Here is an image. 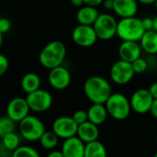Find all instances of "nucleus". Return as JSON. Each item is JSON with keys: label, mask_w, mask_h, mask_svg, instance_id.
Segmentation results:
<instances>
[{"label": "nucleus", "mask_w": 157, "mask_h": 157, "mask_svg": "<svg viewBox=\"0 0 157 157\" xmlns=\"http://www.w3.org/2000/svg\"><path fill=\"white\" fill-rule=\"evenodd\" d=\"M21 88L27 94L34 92L40 87V78L35 73H27L23 75L21 82Z\"/></svg>", "instance_id": "obj_21"}, {"label": "nucleus", "mask_w": 157, "mask_h": 157, "mask_svg": "<svg viewBox=\"0 0 157 157\" xmlns=\"http://www.w3.org/2000/svg\"><path fill=\"white\" fill-rule=\"evenodd\" d=\"M140 44L144 52L150 55L157 54V32L154 29L145 31L140 40Z\"/></svg>", "instance_id": "obj_20"}, {"label": "nucleus", "mask_w": 157, "mask_h": 157, "mask_svg": "<svg viewBox=\"0 0 157 157\" xmlns=\"http://www.w3.org/2000/svg\"><path fill=\"white\" fill-rule=\"evenodd\" d=\"M84 157H108L105 145L99 141L86 144Z\"/></svg>", "instance_id": "obj_22"}, {"label": "nucleus", "mask_w": 157, "mask_h": 157, "mask_svg": "<svg viewBox=\"0 0 157 157\" xmlns=\"http://www.w3.org/2000/svg\"><path fill=\"white\" fill-rule=\"evenodd\" d=\"M78 125L72 117L62 116L57 118L52 123V132L59 137V139L66 140L68 138L76 136Z\"/></svg>", "instance_id": "obj_11"}, {"label": "nucleus", "mask_w": 157, "mask_h": 157, "mask_svg": "<svg viewBox=\"0 0 157 157\" xmlns=\"http://www.w3.org/2000/svg\"><path fill=\"white\" fill-rule=\"evenodd\" d=\"M3 33H1L0 32V47L2 46V43H3Z\"/></svg>", "instance_id": "obj_40"}, {"label": "nucleus", "mask_w": 157, "mask_h": 157, "mask_svg": "<svg viewBox=\"0 0 157 157\" xmlns=\"http://www.w3.org/2000/svg\"><path fill=\"white\" fill-rule=\"evenodd\" d=\"M26 100L30 110L34 112H44L52 105V96L45 89H38L27 95Z\"/></svg>", "instance_id": "obj_8"}, {"label": "nucleus", "mask_w": 157, "mask_h": 157, "mask_svg": "<svg viewBox=\"0 0 157 157\" xmlns=\"http://www.w3.org/2000/svg\"><path fill=\"white\" fill-rule=\"evenodd\" d=\"M86 144L77 136H74L64 140L62 145V153L63 157H84Z\"/></svg>", "instance_id": "obj_15"}, {"label": "nucleus", "mask_w": 157, "mask_h": 157, "mask_svg": "<svg viewBox=\"0 0 157 157\" xmlns=\"http://www.w3.org/2000/svg\"><path fill=\"white\" fill-rule=\"evenodd\" d=\"M16 123L8 116L0 118V138H3L5 135L15 132Z\"/></svg>", "instance_id": "obj_25"}, {"label": "nucleus", "mask_w": 157, "mask_h": 157, "mask_svg": "<svg viewBox=\"0 0 157 157\" xmlns=\"http://www.w3.org/2000/svg\"><path fill=\"white\" fill-rule=\"evenodd\" d=\"M18 123L21 137L29 142L39 141L46 131L44 123L39 118L32 115L27 116Z\"/></svg>", "instance_id": "obj_5"}, {"label": "nucleus", "mask_w": 157, "mask_h": 157, "mask_svg": "<svg viewBox=\"0 0 157 157\" xmlns=\"http://www.w3.org/2000/svg\"><path fill=\"white\" fill-rule=\"evenodd\" d=\"M99 14L100 13L97 7L84 5L83 6L79 7L76 13V19L79 24L93 26Z\"/></svg>", "instance_id": "obj_18"}, {"label": "nucleus", "mask_w": 157, "mask_h": 157, "mask_svg": "<svg viewBox=\"0 0 157 157\" xmlns=\"http://www.w3.org/2000/svg\"><path fill=\"white\" fill-rule=\"evenodd\" d=\"M30 109L26 100V98L17 97L12 98L6 107V116L15 122H20L23 119L29 115Z\"/></svg>", "instance_id": "obj_12"}, {"label": "nucleus", "mask_w": 157, "mask_h": 157, "mask_svg": "<svg viewBox=\"0 0 157 157\" xmlns=\"http://www.w3.org/2000/svg\"><path fill=\"white\" fill-rule=\"evenodd\" d=\"M108 111L105 104H95L93 103L87 110L88 121L96 125L103 124L108 117Z\"/></svg>", "instance_id": "obj_19"}, {"label": "nucleus", "mask_w": 157, "mask_h": 157, "mask_svg": "<svg viewBox=\"0 0 157 157\" xmlns=\"http://www.w3.org/2000/svg\"><path fill=\"white\" fill-rule=\"evenodd\" d=\"M145 30L142 24V19L132 17L121 18L118 21L117 36L122 40L140 41Z\"/></svg>", "instance_id": "obj_3"}, {"label": "nucleus", "mask_w": 157, "mask_h": 157, "mask_svg": "<svg viewBox=\"0 0 157 157\" xmlns=\"http://www.w3.org/2000/svg\"><path fill=\"white\" fill-rule=\"evenodd\" d=\"M153 20H154V28H153V29L157 32V16L153 18Z\"/></svg>", "instance_id": "obj_39"}, {"label": "nucleus", "mask_w": 157, "mask_h": 157, "mask_svg": "<svg viewBox=\"0 0 157 157\" xmlns=\"http://www.w3.org/2000/svg\"><path fill=\"white\" fill-rule=\"evenodd\" d=\"M105 107L108 114L117 121L127 119L132 110L130 99L121 93H112L106 101Z\"/></svg>", "instance_id": "obj_4"}, {"label": "nucleus", "mask_w": 157, "mask_h": 157, "mask_svg": "<svg viewBox=\"0 0 157 157\" xmlns=\"http://www.w3.org/2000/svg\"><path fill=\"white\" fill-rule=\"evenodd\" d=\"M71 4L75 7H81L84 5L83 0H71Z\"/></svg>", "instance_id": "obj_37"}, {"label": "nucleus", "mask_w": 157, "mask_h": 157, "mask_svg": "<svg viewBox=\"0 0 157 157\" xmlns=\"http://www.w3.org/2000/svg\"><path fill=\"white\" fill-rule=\"evenodd\" d=\"M138 8L137 0H114L113 11L121 18L135 17Z\"/></svg>", "instance_id": "obj_16"}, {"label": "nucleus", "mask_w": 157, "mask_h": 157, "mask_svg": "<svg viewBox=\"0 0 157 157\" xmlns=\"http://www.w3.org/2000/svg\"><path fill=\"white\" fill-rule=\"evenodd\" d=\"M155 9H156V11H157V0H156V1H155Z\"/></svg>", "instance_id": "obj_41"}, {"label": "nucleus", "mask_w": 157, "mask_h": 157, "mask_svg": "<svg viewBox=\"0 0 157 157\" xmlns=\"http://www.w3.org/2000/svg\"><path fill=\"white\" fill-rule=\"evenodd\" d=\"M83 1H84V5L94 6V7H97L102 5V2H103V0H83Z\"/></svg>", "instance_id": "obj_32"}, {"label": "nucleus", "mask_w": 157, "mask_h": 157, "mask_svg": "<svg viewBox=\"0 0 157 157\" xmlns=\"http://www.w3.org/2000/svg\"><path fill=\"white\" fill-rule=\"evenodd\" d=\"M117 19L110 14L100 13L93 24V28L99 40H109L117 35Z\"/></svg>", "instance_id": "obj_6"}, {"label": "nucleus", "mask_w": 157, "mask_h": 157, "mask_svg": "<svg viewBox=\"0 0 157 157\" xmlns=\"http://www.w3.org/2000/svg\"><path fill=\"white\" fill-rule=\"evenodd\" d=\"M72 39L77 46L88 48L93 46L98 38L93 26L79 24L73 29Z\"/></svg>", "instance_id": "obj_9"}, {"label": "nucleus", "mask_w": 157, "mask_h": 157, "mask_svg": "<svg viewBox=\"0 0 157 157\" xmlns=\"http://www.w3.org/2000/svg\"><path fill=\"white\" fill-rule=\"evenodd\" d=\"M71 80L72 77L69 70L63 65L50 70L48 81L51 86L56 90H63L67 88L71 84Z\"/></svg>", "instance_id": "obj_13"}, {"label": "nucleus", "mask_w": 157, "mask_h": 157, "mask_svg": "<svg viewBox=\"0 0 157 157\" xmlns=\"http://www.w3.org/2000/svg\"><path fill=\"white\" fill-rule=\"evenodd\" d=\"M138 3H141V4H144V5H152V4H155L156 0H137Z\"/></svg>", "instance_id": "obj_38"}, {"label": "nucleus", "mask_w": 157, "mask_h": 157, "mask_svg": "<svg viewBox=\"0 0 157 157\" xmlns=\"http://www.w3.org/2000/svg\"><path fill=\"white\" fill-rule=\"evenodd\" d=\"M76 136L85 144L97 141L99 136V130L98 125L90 122L89 121L78 125Z\"/></svg>", "instance_id": "obj_17"}, {"label": "nucleus", "mask_w": 157, "mask_h": 157, "mask_svg": "<svg viewBox=\"0 0 157 157\" xmlns=\"http://www.w3.org/2000/svg\"><path fill=\"white\" fill-rule=\"evenodd\" d=\"M151 114L157 119V99H154V102H153V105H152V108H151V110H150Z\"/></svg>", "instance_id": "obj_35"}, {"label": "nucleus", "mask_w": 157, "mask_h": 157, "mask_svg": "<svg viewBox=\"0 0 157 157\" xmlns=\"http://www.w3.org/2000/svg\"><path fill=\"white\" fill-rule=\"evenodd\" d=\"M11 29V22L6 17H0V32L5 34Z\"/></svg>", "instance_id": "obj_30"}, {"label": "nucleus", "mask_w": 157, "mask_h": 157, "mask_svg": "<svg viewBox=\"0 0 157 157\" xmlns=\"http://www.w3.org/2000/svg\"><path fill=\"white\" fill-rule=\"evenodd\" d=\"M39 142L42 148L46 150H53L58 145L59 137L52 131H45Z\"/></svg>", "instance_id": "obj_23"}, {"label": "nucleus", "mask_w": 157, "mask_h": 157, "mask_svg": "<svg viewBox=\"0 0 157 157\" xmlns=\"http://www.w3.org/2000/svg\"><path fill=\"white\" fill-rule=\"evenodd\" d=\"M11 157H40L36 149L28 145H20L13 153Z\"/></svg>", "instance_id": "obj_26"}, {"label": "nucleus", "mask_w": 157, "mask_h": 157, "mask_svg": "<svg viewBox=\"0 0 157 157\" xmlns=\"http://www.w3.org/2000/svg\"><path fill=\"white\" fill-rule=\"evenodd\" d=\"M84 93L86 97L95 104H105L112 94L109 82L98 75L88 77L84 84Z\"/></svg>", "instance_id": "obj_1"}, {"label": "nucleus", "mask_w": 157, "mask_h": 157, "mask_svg": "<svg viewBox=\"0 0 157 157\" xmlns=\"http://www.w3.org/2000/svg\"><path fill=\"white\" fill-rule=\"evenodd\" d=\"M2 140V145L9 152H14L17 148L20 146V136L15 132L5 135Z\"/></svg>", "instance_id": "obj_24"}, {"label": "nucleus", "mask_w": 157, "mask_h": 157, "mask_svg": "<svg viewBox=\"0 0 157 157\" xmlns=\"http://www.w3.org/2000/svg\"><path fill=\"white\" fill-rule=\"evenodd\" d=\"M153 102L154 98L146 88L137 89L133 92L130 99L132 110L138 114H146L150 112Z\"/></svg>", "instance_id": "obj_10"}, {"label": "nucleus", "mask_w": 157, "mask_h": 157, "mask_svg": "<svg viewBox=\"0 0 157 157\" xmlns=\"http://www.w3.org/2000/svg\"><path fill=\"white\" fill-rule=\"evenodd\" d=\"M9 67V62L6 55L0 53V77L4 75Z\"/></svg>", "instance_id": "obj_29"}, {"label": "nucleus", "mask_w": 157, "mask_h": 157, "mask_svg": "<svg viewBox=\"0 0 157 157\" xmlns=\"http://www.w3.org/2000/svg\"><path fill=\"white\" fill-rule=\"evenodd\" d=\"M66 56V47L60 40L47 43L39 54L40 63L49 70L62 65Z\"/></svg>", "instance_id": "obj_2"}, {"label": "nucleus", "mask_w": 157, "mask_h": 157, "mask_svg": "<svg viewBox=\"0 0 157 157\" xmlns=\"http://www.w3.org/2000/svg\"><path fill=\"white\" fill-rule=\"evenodd\" d=\"M143 49L138 41L125 40L122 41L119 47V56L121 60L132 63L138 58L142 57Z\"/></svg>", "instance_id": "obj_14"}, {"label": "nucleus", "mask_w": 157, "mask_h": 157, "mask_svg": "<svg viewBox=\"0 0 157 157\" xmlns=\"http://www.w3.org/2000/svg\"><path fill=\"white\" fill-rule=\"evenodd\" d=\"M148 90L151 93V95L154 98V99H157V81L155 82V83H153L150 86V87L148 88Z\"/></svg>", "instance_id": "obj_33"}, {"label": "nucleus", "mask_w": 157, "mask_h": 157, "mask_svg": "<svg viewBox=\"0 0 157 157\" xmlns=\"http://www.w3.org/2000/svg\"><path fill=\"white\" fill-rule=\"evenodd\" d=\"M142 24L145 31L152 30L154 28V20L152 17H144L142 19Z\"/></svg>", "instance_id": "obj_31"}, {"label": "nucleus", "mask_w": 157, "mask_h": 157, "mask_svg": "<svg viewBox=\"0 0 157 157\" xmlns=\"http://www.w3.org/2000/svg\"><path fill=\"white\" fill-rule=\"evenodd\" d=\"M154 157H157V153H155V155H154Z\"/></svg>", "instance_id": "obj_42"}, {"label": "nucleus", "mask_w": 157, "mask_h": 157, "mask_svg": "<svg viewBox=\"0 0 157 157\" xmlns=\"http://www.w3.org/2000/svg\"><path fill=\"white\" fill-rule=\"evenodd\" d=\"M47 157H63V155L62 151L53 150V151H52V152H50L48 154Z\"/></svg>", "instance_id": "obj_36"}, {"label": "nucleus", "mask_w": 157, "mask_h": 157, "mask_svg": "<svg viewBox=\"0 0 157 157\" xmlns=\"http://www.w3.org/2000/svg\"><path fill=\"white\" fill-rule=\"evenodd\" d=\"M132 68H133V71L135 74L144 73L148 69V66H149L148 62L143 57H140L137 60H135L134 62H132Z\"/></svg>", "instance_id": "obj_27"}, {"label": "nucleus", "mask_w": 157, "mask_h": 157, "mask_svg": "<svg viewBox=\"0 0 157 157\" xmlns=\"http://www.w3.org/2000/svg\"><path fill=\"white\" fill-rule=\"evenodd\" d=\"M155 141H156V144H157V134H156V138H155Z\"/></svg>", "instance_id": "obj_43"}, {"label": "nucleus", "mask_w": 157, "mask_h": 157, "mask_svg": "<svg viewBox=\"0 0 157 157\" xmlns=\"http://www.w3.org/2000/svg\"><path fill=\"white\" fill-rule=\"evenodd\" d=\"M110 79L117 85H126L130 83L135 75L132 63L120 59L114 63L109 71Z\"/></svg>", "instance_id": "obj_7"}, {"label": "nucleus", "mask_w": 157, "mask_h": 157, "mask_svg": "<svg viewBox=\"0 0 157 157\" xmlns=\"http://www.w3.org/2000/svg\"><path fill=\"white\" fill-rule=\"evenodd\" d=\"M72 118L77 123V125H80V124H82V123L88 121L87 111H86L84 109H78L73 114Z\"/></svg>", "instance_id": "obj_28"}, {"label": "nucleus", "mask_w": 157, "mask_h": 157, "mask_svg": "<svg viewBox=\"0 0 157 157\" xmlns=\"http://www.w3.org/2000/svg\"><path fill=\"white\" fill-rule=\"evenodd\" d=\"M102 5H103L105 9H107V10H113L114 0H103Z\"/></svg>", "instance_id": "obj_34"}]
</instances>
